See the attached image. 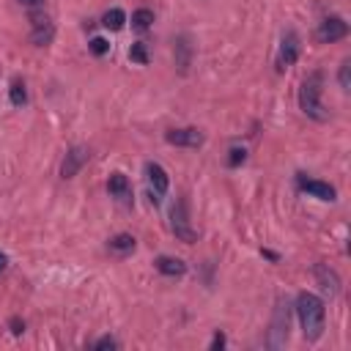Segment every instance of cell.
Masks as SVG:
<instances>
[{
	"label": "cell",
	"instance_id": "obj_27",
	"mask_svg": "<svg viewBox=\"0 0 351 351\" xmlns=\"http://www.w3.org/2000/svg\"><path fill=\"white\" fill-rule=\"evenodd\" d=\"M25 8H38V5H44V0H19Z\"/></svg>",
	"mask_w": 351,
	"mask_h": 351
},
{
	"label": "cell",
	"instance_id": "obj_21",
	"mask_svg": "<svg viewBox=\"0 0 351 351\" xmlns=\"http://www.w3.org/2000/svg\"><path fill=\"white\" fill-rule=\"evenodd\" d=\"M88 49H90L96 58H101V55H107V52H110V41H107V38H101V36H93V38L88 41Z\"/></svg>",
	"mask_w": 351,
	"mask_h": 351
},
{
	"label": "cell",
	"instance_id": "obj_25",
	"mask_svg": "<svg viewBox=\"0 0 351 351\" xmlns=\"http://www.w3.org/2000/svg\"><path fill=\"white\" fill-rule=\"evenodd\" d=\"M8 329H11L14 335H22V332H25V321H22L19 315H14V318H8Z\"/></svg>",
	"mask_w": 351,
	"mask_h": 351
},
{
	"label": "cell",
	"instance_id": "obj_13",
	"mask_svg": "<svg viewBox=\"0 0 351 351\" xmlns=\"http://www.w3.org/2000/svg\"><path fill=\"white\" fill-rule=\"evenodd\" d=\"M145 176H148V184H151V189H154L156 200H159L162 195H167V189H170V178H167V173H165V167H162V165L148 162V165H145Z\"/></svg>",
	"mask_w": 351,
	"mask_h": 351
},
{
	"label": "cell",
	"instance_id": "obj_15",
	"mask_svg": "<svg viewBox=\"0 0 351 351\" xmlns=\"http://www.w3.org/2000/svg\"><path fill=\"white\" fill-rule=\"evenodd\" d=\"M134 247H137V239H134L132 233H115V236L107 241V250H110L112 255H118V258L132 255V252H134Z\"/></svg>",
	"mask_w": 351,
	"mask_h": 351
},
{
	"label": "cell",
	"instance_id": "obj_20",
	"mask_svg": "<svg viewBox=\"0 0 351 351\" xmlns=\"http://www.w3.org/2000/svg\"><path fill=\"white\" fill-rule=\"evenodd\" d=\"M337 82H340V88H343L346 93L351 90V58H343L340 71H337Z\"/></svg>",
	"mask_w": 351,
	"mask_h": 351
},
{
	"label": "cell",
	"instance_id": "obj_3",
	"mask_svg": "<svg viewBox=\"0 0 351 351\" xmlns=\"http://www.w3.org/2000/svg\"><path fill=\"white\" fill-rule=\"evenodd\" d=\"M288 329H291V304L280 296L274 304V315H271V329H269V348H282L288 343Z\"/></svg>",
	"mask_w": 351,
	"mask_h": 351
},
{
	"label": "cell",
	"instance_id": "obj_28",
	"mask_svg": "<svg viewBox=\"0 0 351 351\" xmlns=\"http://www.w3.org/2000/svg\"><path fill=\"white\" fill-rule=\"evenodd\" d=\"M5 266H8V258L0 252V271H5Z\"/></svg>",
	"mask_w": 351,
	"mask_h": 351
},
{
	"label": "cell",
	"instance_id": "obj_1",
	"mask_svg": "<svg viewBox=\"0 0 351 351\" xmlns=\"http://www.w3.org/2000/svg\"><path fill=\"white\" fill-rule=\"evenodd\" d=\"M296 315H299L304 340H310V343L321 340L324 326H326V307H324V302H321L315 293L302 291V293L296 296Z\"/></svg>",
	"mask_w": 351,
	"mask_h": 351
},
{
	"label": "cell",
	"instance_id": "obj_18",
	"mask_svg": "<svg viewBox=\"0 0 351 351\" xmlns=\"http://www.w3.org/2000/svg\"><path fill=\"white\" fill-rule=\"evenodd\" d=\"M132 25H134L137 30H148V27L154 25V11H151V8H137V11L132 14Z\"/></svg>",
	"mask_w": 351,
	"mask_h": 351
},
{
	"label": "cell",
	"instance_id": "obj_24",
	"mask_svg": "<svg viewBox=\"0 0 351 351\" xmlns=\"http://www.w3.org/2000/svg\"><path fill=\"white\" fill-rule=\"evenodd\" d=\"M121 343L112 337V335H101L96 343H90V348H118Z\"/></svg>",
	"mask_w": 351,
	"mask_h": 351
},
{
	"label": "cell",
	"instance_id": "obj_11",
	"mask_svg": "<svg viewBox=\"0 0 351 351\" xmlns=\"http://www.w3.org/2000/svg\"><path fill=\"white\" fill-rule=\"evenodd\" d=\"M313 274H315V282L321 285L324 293L329 296H337L340 293V277L335 269H329V263H315L313 266Z\"/></svg>",
	"mask_w": 351,
	"mask_h": 351
},
{
	"label": "cell",
	"instance_id": "obj_5",
	"mask_svg": "<svg viewBox=\"0 0 351 351\" xmlns=\"http://www.w3.org/2000/svg\"><path fill=\"white\" fill-rule=\"evenodd\" d=\"M348 36V22L343 16H324L315 27V41L318 44H335Z\"/></svg>",
	"mask_w": 351,
	"mask_h": 351
},
{
	"label": "cell",
	"instance_id": "obj_19",
	"mask_svg": "<svg viewBox=\"0 0 351 351\" xmlns=\"http://www.w3.org/2000/svg\"><path fill=\"white\" fill-rule=\"evenodd\" d=\"M8 99H11L14 107H22V104L27 101V90H25V82H22V80H14V82H11V88H8Z\"/></svg>",
	"mask_w": 351,
	"mask_h": 351
},
{
	"label": "cell",
	"instance_id": "obj_23",
	"mask_svg": "<svg viewBox=\"0 0 351 351\" xmlns=\"http://www.w3.org/2000/svg\"><path fill=\"white\" fill-rule=\"evenodd\" d=\"M244 159H247V151H244V148L233 145V148L228 151V167H239V165H244Z\"/></svg>",
	"mask_w": 351,
	"mask_h": 351
},
{
	"label": "cell",
	"instance_id": "obj_26",
	"mask_svg": "<svg viewBox=\"0 0 351 351\" xmlns=\"http://www.w3.org/2000/svg\"><path fill=\"white\" fill-rule=\"evenodd\" d=\"M225 343H228V340H225V332H219V329H217V332H214V337H211V346H208V348H211V351H217V348H225Z\"/></svg>",
	"mask_w": 351,
	"mask_h": 351
},
{
	"label": "cell",
	"instance_id": "obj_14",
	"mask_svg": "<svg viewBox=\"0 0 351 351\" xmlns=\"http://www.w3.org/2000/svg\"><path fill=\"white\" fill-rule=\"evenodd\" d=\"M154 269L159 274H165V277H184L186 274V263L181 258H176V255H159L154 261Z\"/></svg>",
	"mask_w": 351,
	"mask_h": 351
},
{
	"label": "cell",
	"instance_id": "obj_9",
	"mask_svg": "<svg viewBox=\"0 0 351 351\" xmlns=\"http://www.w3.org/2000/svg\"><path fill=\"white\" fill-rule=\"evenodd\" d=\"M296 184H299V189H302V192H307V195H313V197H318V200H329V203H332V200H337L335 186H332V184H326V181L299 176V178H296Z\"/></svg>",
	"mask_w": 351,
	"mask_h": 351
},
{
	"label": "cell",
	"instance_id": "obj_10",
	"mask_svg": "<svg viewBox=\"0 0 351 351\" xmlns=\"http://www.w3.org/2000/svg\"><path fill=\"white\" fill-rule=\"evenodd\" d=\"M192 55H195V47H192V41H189V36L181 33V36L173 41V60H176V69H178L181 74L189 71V66H192Z\"/></svg>",
	"mask_w": 351,
	"mask_h": 351
},
{
	"label": "cell",
	"instance_id": "obj_17",
	"mask_svg": "<svg viewBox=\"0 0 351 351\" xmlns=\"http://www.w3.org/2000/svg\"><path fill=\"white\" fill-rule=\"evenodd\" d=\"M101 25H104L107 30H121V27L126 25V14H123L121 8H110V11L101 16Z\"/></svg>",
	"mask_w": 351,
	"mask_h": 351
},
{
	"label": "cell",
	"instance_id": "obj_8",
	"mask_svg": "<svg viewBox=\"0 0 351 351\" xmlns=\"http://www.w3.org/2000/svg\"><path fill=\"white\" fill-rule=\"evenodd\" d=\"M299 60V36L293 30H285L282 33V41H280V52H277V66L280 69H288Z\"/></svg>",
	"mask_w": 351,
	"mask_h": 351
},
{
	"label": "cell",
	"instance_id": "obj_12",
	"mask_svg": "<svg viewBox=\"0 0 351 351\" xmlns=\"http://www.w3.org/2000/svg\"><path fill=\"white\" fill-rule=\"evenodd\" d=\"M165 140L170 145H181V148H197V145H203V132H197L192 126H186V129H170L165 134Z\"/></svg>",
	"mask_w": 351,
	"mask_h": 351
},
{
	"label": "cell",
	"instance_id": "obj_16",
	"mask_svg": "<svg viewBox=\"0 0 351 351\" xmlns=\"http://www.w3.org/2000/svg\"><path fill=\"white\" fill-rule=\"evenodd\" d=\"M107 189H110V195L118 197V200H129V195H132V184H129V178H126L123 173H110Z\"/></svg>",
	"mask_w": 351,
	"mask_h": 351
},
{
	"label": "cell",
	"instance_id": "obj_22",
	"mask_svg": "<svg viewBox=\"0 0 351 351\" xmlns=\"http://www.w3.org/2000/svg\"><path fill=\"white\" fill-rule=\"evenodd\" d=\"M129 58H132L134 63L145 66V63H148V52H145V44H143V41H134V44H132V49H129Z\"/></svg>",
	"mask_w": 351,
	"mask_h": 351
},
{
	"label": "cell",
	"instance_id": "obj_4",
	"mask_svg": "<svg viewBox=\"0 0 351 351\" xmlns=\"http://www.w3.org/2000/svg\"><path fill=\"white\" fill-rule=\"evenodd\" d=\"M170 230H173V236H176L178 241H184V244L197 241V230H195L192 222H189V208H186V200H184V197H178V200L173 203V208H170Z\"/></svg>",
	"mask_w": 351,
	"mask_h": 351
},
{
	"label": "cell",
	"instance_id": "obj_2",
	"mask_svg": "<svg viewBox=\"0 0 351 351\" xmlns=\"http://www.w3.org/2000/svg\"><path fill=\"white\" fill-rule=\"evenodd\" d=\"M321 90H324V71H310L307 77H304V82H302V88H299V110L307 115V118H313V121H318V123H324V121H329V112H326V107L321 104Z\"/></svg>",
	"mask_w": 351,
	"mask_h": 351
},
{
	"label": "cell",
	"instance_id": "obj_7",
	"mask_svg": "<svg viewBox=\"0 0 351 351\" xmlns=\"http://www.w3.org/2000/svg\"><path fill=\"white\" fill-rule=\"evenodd\" d=\"M88 156H90V151H88L85 145L69 148L66 156H63V162H60V176H63V178H74V176L82 170V165L88 162Z\"/></svg>",
	"mask_w": 351,
	"mask_h": 351
},
{
	"label": "cell",
	"instance_id": "obj_6",
	"mask_svg": "<svg viewBox=\"0 0 351 351\" xmlns=\"http://www.w3.org/2000/svg\"><path fill=\"white\" fill-rule=\"evenodd\" d=\"M55 38V25L49 16L44 14H30V44L36 47H47Z\"/></svg>",
	"mask_w": 351,
	"mask_h": 351
}]
</instances>
